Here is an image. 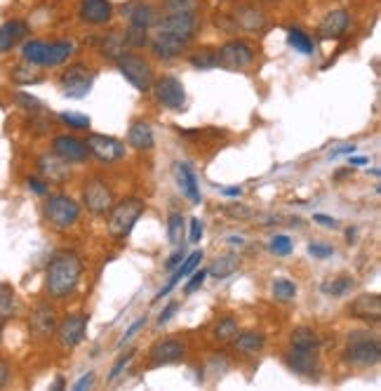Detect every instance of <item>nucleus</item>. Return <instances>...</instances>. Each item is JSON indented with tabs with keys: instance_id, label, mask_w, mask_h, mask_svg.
<instances>
[{
	"instance_id": "nucleus-8",
	"label": "nucleus",
	"mask_w": 381,
	"mask_h": 391,
	"mask_svg": "<svg viewBox=\"0 0 381 391\" xmlns=\"http://www.w3.org/2000/svg\"><path fill=\"white\" fill-rule=\"evenodd\" d=\"M254 61V47L240 38H233L222 47H217V66L226 71H245Z\"/></svg>"
},
{
	"instance_id": "nucleus-48",
	"label": "nucleus",
	"mask_w": 381,
	"mask_h": 391,
	"mask_svg": "<svg viewBox=\"0 0 381 391\" xmlns=\"http://www.w3.org/2000/svg\"><path fill=\"white\" fill-rule=\"evenodd\" d=\"M207 281V271L205 269H200V271H193V278L186 283V288H183V292L186 295H190V292H195L198 288H202V283Z\"/></svg>"
},
{
	"instance_id": "nucleus-32",
	"label": "nucleus",
	"mask_w": 381,
	"mask_h": 391,
	"mask_svg": "<svg viewBox=\"0 0 381 391\" xmlns=\"http://www.w3.org/2000/svg\"><path fill=\"white\" fill-rule=\"evenodd\" d=\"M188 61L193 68H200V71H210V68H217V47H198L188 54Z\"/></svg>"
},
{
	"instance_id": "nucleus-2",
	"label": "nucleus",
	"mask_w": 381,
	"mask_h": 391,
	"mask_svg": "<svg viewBox=\"0 0 381 391\" xmlns=\"http://www.w3.org/2000/svg\"><path fill=\"white\" fill-rule=\"evenodd\" d=\"M151 29L153 33L190 45L200 31V17H198V12H167V15H158Z\"/></svg>"
},
{
	"instance_id": "nucleus-4",
	"label": "nucleus",
	"mask_w": 381,
	"mask_h": 391,
	"mask_svg": "<svg viewBox=\"0 0 381 391\" xmlns=\"http://www.w3.org/2000/svg\"><path fill=\"white\" fill-rule=\"evenodd\" d=\"M42 212H45V219L49 227L54 229H71L78 224V219H80V205L75 203L71 196L66 193H52L47 196L45 200V207H42Z\"/></svg>"
},
{
	"instance_id": "nucleus-43",
	"label": "nucleus",
	"mask_w": 381,
	"mask_h": 391,
	"mask_svg": "<svg viewBox=\"0 0 381 391\" xmlns=\"http://www.w3.org/2000/svg\"><path fill=\"white\" fill-rule=\"evenodd\" d=\"M162 10L167 12H198V0H162Z\"/></svg>"
},
{
	"instance_id": "nucleus-14",
	"label": "nucleus",
	"mask_w": 381,
	"mask_h": 391,
	"mask_svg": "<svg viewBox=\"0 0 381 391\" xmlns=\"http://www.w3.org/2000/svg\"><path fill=\"white\" fill-rule=\"evenodd\" d=\"M120 15L130 22V26L151 31V26L155 24L160 12L153 3H148V0H130V3H125L123 8H120Z\"/></svg>"
},
{
	"instance_id": "nucleus-18",
	"label": "nucleus",
	"mask_w": 381,
	"mask_h": 391,
	"mask_svg": "<svg viewBox=\"0 0 381 391\" xmlns=\"http://www.w3.org/2000/svg\"><path fill=\"white\" fill-rule=\"evenodd\" d=\"M183 356H186V344L181 339H174V337L160 339L151 347V366L158 368V366H169V363H179Z\"/></svg>"
},
{
	"instance_id": "nucleus-3",
	"label": "nucleus",
	"mask_w": 381,
	"mask_h": 391,
	"mask_svg": "<svg viewBox=\"0 0 381 391\" xmlns=\"http://www.w3.org/2000/svg\"><path fill=\"white\" fill-rule=\"evenodd\" d=\"M146 203L141 198H125L120 203H113L109 210V222H106V229L113 239H127L134 224L139 222V217L144 215Z\"/></svg>"
},
{
	"instance_id": "nucleus-52",
	"label": "nucleus",
	"mask_w": 381,
	"mask_h": 391,
	"mask_svg": "<svg viewBox=\"0 0 381 391\" xmlns=\"http://www.w3.org/2000/svg\"><path fill=\"white\" fill-rule=\"evenodd\" d=\"M202 239V222L200 219H190V231H188V241L190 243H200Z\"/></svg>"
},
{
	"instance_id": "nucleus-7",
	"label": "nucleus",
	"mask_w": 381,
	"mask_h": 391,
	"mask_svg": "<svg viewBox=\"0 0 381 391\" xmlns=\"http://www.w3.org/2000/svg\"><path fill=\"white\" fill-rule=\"evenodd\" d=\"M92 83H95V73L90 71L87 64H71L66 71L59 76V85H61V95L68 97V100H85L92 90Z\"/></svg>"
},
{
	"instance_id": "nucleus-27",
	"label": "nucleus",
	"mask_w": 381,
	"mask_h": 391,
	"mask_svg": "<svg viewBox=\"0 0 381 391\" xmlns=\"http://www.w3.org/2000/svg\"><path fill=\"white\" fill-rule=\"evenodd\" d=\"M75 52V45L71 43L66 38H59V40H52L47 43V52H45V68H54V66H61L64 61L71 59V54Z\"/></svg>"
},
{
	"instance_id": "nucleus-13",
	"label": "nucleus",
	"mask_w": 381,
	"mask_h": 391,
	"mask_svg": "<svg viewBox=\"0 0 381 391\" xmlns=\"http://www.w3.org/2000/svg\"><path fill=\"white\" fill-rule=\"evenodd\" d=\"M282 361H285V366L292 370V373L308 377V380H318V375H320V361H318L315 349L292 347L285 356H282Z\"/></svg>"
},
{
	"instance_id": "nucleus-58",
	"label": "nucleus",
	"mask_w": 381,
	"mask_h": 391,
	"mask_svg": "<svg viewBox=\"0 0 381 391\" xmlns=\"http://www.w3.org/2000/svg\"><path fill=\"white\" fill-rule=\"evenodd\" d=\"M92 382H95V373H87V375H83L80 380L73 384V389L75 391H83L85 387H92Z\"/></svg>"
},
{
	"instance_id": "nucleus-64",
	"label": "nucleus",
	"mask_w": 381,
	"mask_h": 391,
	"mask_svg": "<svg viewBox=\"0 0 381 391\" xmlns=\"http://www.w3.org/2000/svg\"><path fill=\"white\" fill-rule=\"evenodd\" d=\"M0 339H3V323H0Z\"/></svg>"
},
{
	"instance_id": "nucleus-9",
	"label": "nucleus",
	"mask_w": 381,
	"mask_h": 391,
	"mask_svg": "<svg viewBox=\"0 0 381 391\" xmlns=\"http://www.w3.org/2000/svg\"><path fill=\"white\" fill-rule=\"evenodd\" d=\"M151 90L160 107H165L169 111L186 109V90H183V83L176 76H160V78L153 80Z\"/></svg>"
},
{
	"instance_id": "nucleus-59",
	"label": "nucleus",
	"mask_w": 381,
	"mask_h": 391,
	"mask_svg": "<svg viewBox=\"0 0 381 391\" xmlns=\"http://www.w3.org/2000/svg\"><path fill=\"white\" fill-rule=\"evenodd\" d=\"M356 151V144H344V146H339V149H334L329 153L332 158H337V156H344V153H353Z\"/></svg>"
},
{
	"instance_id": "nucleus-40",
	"label": "nucleus",
	"mask_w": 381,
	"mask_h": 391,
	"mask_svg": "<svg viewBox=\"0 0 381 391\" xmlns=\"http://www.w3.org/2000/svg\"><path fill=\"white\" fill-rule=\"evenodd\" d=\"M273 295L275 299H280V302H289V299L296 297V285L292 281H287V278H278V281L273 283Z\"/></svg>"
},
{
	"instance_id": "nucleus-50",
	"label": "nucleus",
	"mask_w": 381,
	"mask_h": 391,
	"mask_svg": "<svg viewBox=\"0 0 381 391\" xmlns=\"http://www.w3.org/2000/svg\"><path fill=\"white\" fill-rule=\"evenodd\" d=\"M26 184H28V188H31L33 193H38V196H45V193H47V181H45V179H40V177H28Z\"/></svg>"
},
{
	"instance_id": "nucleus-5",
	"label": "nucleus",
	"mask_w": 381,
	"mask_h": 391,
	"mask_svg": "<svg viewBox=\"0 0 381 391\" xmlns=\"http://www.w3.org/2000/svg\"><path fill=\"white\" fill-rule=\"evenodd\" d=\"M381 359V347L377 337H370V335H363V330L353 332L349 337V347L344 351V361L349 366L356 368H370L377 366Z\"/></svg>"
},
{
	"instance_id": "nucleus-61",
	"label": "nucleus",
	"mask_w": 381,
	"mask_h": 391,
	"mask_svg": "<svg viewBox=\"0 0 381 391\" xmlns=\"http://www.w3.org/2000/svg\"><path fill=\"white\" fill-rule=\"evenodd\" d=\"M367 163V158L365 156H358V158H349V165H356V167H360V165H365Z\"/></svg>"
},
{
	"instance_id": "nucleus-21",
	"label": "nucleus",
	"mask_w": 381,
	"mask_h": 391,
	"mask_svg": "<svg viewBox=\"0 0 381 391\" xmlns=\"http://www.w3.org/2000/svg\"><path fill=\"white\" fill-rule=\"evenodd\" d=\"M148 47H151V54L155 59H162V61H172L176 57H181L183 50H186V43H179L174 38H167V36H160V33H151L148 36Z\"/></svg>"
},
{
	"instance_id": "nucleus-49",
	"label": "nucleus",
	"mask_w": 381,
	"mask_h": 391,
	"mask_svg": "<svg viewBox=\"0 0 381 391\" xmlns=\"http://www.w3.org/2000/svg\"><path fill=\"white\" fill-rule=\"evenodd\" d=\"M132 359H134V351H127V354L120 356V359H118L116 363H113V368H111V373H109V382L116 380V377H118L120 373H123V368H125Z\"/></svg>"
},
{
	"instance_id": "nucleus-22",
	"label": "nucleus",
	"mask_w": 381,
	"mask_h": 391,
	"mask_svg": "<svg viewBox=\"0 0 381 391\" xmlns=\"http://www.w3.org/2000/svg\"><path fill=\"white\" fill-rule=\"evenodd\" d=\"M174 179L179 191L190 200V205H200L202 196H200V186H198V177L186 163H174Z\"/></svg>"
},
{
	"instance_id": "nucleus-57",
	"label": "nucleus",
	"mask_w": 381,
	"mask_h": 391,
	"mask_svg": "<svg viewBox=\"0 0 381 391\" xmlns=\"http://www.w3.org/2000/svg\"><path fill=\"white\" fill-rule=\"evenodd\" d=\"M10 373H12L10 363H7L5 359H0V389H3L7 384V380H10Z\"/></svg>"
},
{
	"instance_id": "nucleus-46",
	"label": "nucleus",
	"mask_w": 381,
	"mask_h": 391,
	"mask_svg": "<svg viewBox=\"0 0 381 391\" xmlns=\"http://www.w3.org/2000/svg\"><path fill=\"white\" fill-rule=\"evenodd\" d=\"M125 36H127V43H130V47H144L148 43V29H137V26H130V29H125Z\"/></svg>"
},
{
	"instance_id": "nucleus-26",
	"label": "nucleus",
	"mask_w": 381,
	"mask_h": 391,
	"mask_svg": "<svg viewBox=\"0 0 381 391\" xmlns=\"http://www.w3.org/2000/svg\"><path fill=\"white\" fill-rule=\"evenodd\" d=\"M127 144L137 151H151L153 144H155L151 125L144 123V121H134L130 125V130H127Z\"/></svg>"
},
{
	"instance_id": "nucleus-56",
	"label": "nucleus",
	"mask_w": 381,
	"mask_h": 391,
	"mask_svg": "<svg viewBox=\"0 0 381 391\" xmlns=\"http://www.w3.org/2000/svg\"><path fill=\"white\" fill-rule=\"evenodd\" d=\"M179 281H181V276L172 274V278H169V281H167V285H165V288H160V292H158V295H155V302H158V299H162V297H165V295H169V290H174V285L179 283Z\"/></svg>"
},
{
	"instance_id": "nucleus-63",
	"label": "nucleus",
	"mask_w": 381,
	"mask_h": 391,
	"mask_svg": "<svg viewBox=\"0 0 381 391\" xmlns=\"http://www.w3.org/2000/svg\"><path fill=\"white\" fill-rule=\"evenodd\" d=\"M52 389H64V380H61V377H59V380H56V382L52 384Z\"/></svg>"
},
{
	"instance_id": "nucleus-41",
	"label": "nucleus",
	"mask_w": 381,
	"mask_h": 391,
	"mask_svg": "<svg viewBox=\"0 0 381 391\" xmlns=\"http://www.w3.org/2000/svg\"><path fill=\"white\" fill-rule=\"evenodd\" d=\"M202 250H195V253H190L188 257H183V260H181V264H179V267H176V271H174V274L176 276H188V274H193V271H195V267H198V264H200L202 262Z\"/></svg>"
},
{
	"instance_id": "nucleus-24",
	"label": "nucleus",
	"mask_w": 381,
	"mask_h": 391,
	"mask_svg": "<svg viewBox=\"0 0 381 391\" xmlns=\"http://www.w3.org/2000/svg\"><path fill=\"white\" fill-rule=\"evenodd\" d=\"M233 22L238 24V29L257 33L266 26V15L257 5H240V8L233 10Z\"/></svg>"
},
{
	"instance_id": "nucleus-31",
	"label": "nucleus",
	"mask_w": 381,
	"mask_h": 391,
	"mask_svg": "<svg viewBox=\"0 0 381 391\" xmlns=\"http://www.w3.org/2000/svg\"><path fill=\"white\" fill-rule=\"evenodd\" d=\"M45 52H47V40L31 38L26 43H21V59L28 61V64L42 66L45 64Z\"/></svg>"
},
{
	"instance_id": "nucleus-62",
	"label": "nucleus",
	"mask_w": 381,
	"mask_h": 391,
	"mask_svg": "<svg viewBox=\"0 0 381 391\" xmlns=\"http://www.w3.org/2000/svg\"><path fill=\"white\" fill-rule=\"evenodd\" d=\"M229 241L233 243V246H243V239H240V236H231Z\"/></svg>"
},
{
	"instance_id": "nucleus-47",
	"label": "nucleus",
	"mask_w": 381,
	"mask_h": 391,
	"mask_svg": "<svg viewBox=\"0 0 381 391\" xmlns=\"http://www.w3.org/2000/svg\"><path fill=\"white\" fill-rule=\"evenodd\" d=\"M308 255L315 257V260H327V257L334 255V248L325 246V243H310V246H308Z\"/></svg>"
},
{
	"instance_id": "nucleus-17",
	"label": "nucleus",
	"mask_w": 381,
	"mask_h": 391,
	"mask_svg": "<svg viewBox=\"0 0 381 391\" xmlns=\"http://www.w3.org/2000/svg\"><path fill=\"white\" fill-rule=\"evenodd\" d=\"M113 3L111 0H80L78 3V17L90 26H104L113 19Z\"/></svg>"
},
{
	"instance_id": "nucleus-53",
	"label": "nucleus",
	"mask_w": 381,
	"mask_h": 391,
	"mask_svg": "<svg viewBox=\"0 0 381 391\" xmlns=\"http://www.w3.org/2000/svg\"><path fill=\"white\" fill-rule=\"evenodd\" d=\"M144 325H146V316H144V318H139V320H134V323H132L130 327H127V332L123 335V339H120V344H125V342H130V339L134 337V335H137L139 327H144Z\"/></svg>"
},
{
	"instance_id": "nucleus-37",
	"label": "nucleus",
	"mask_w": 381,
	"mask_h": 391,
	"mask_svg": "<svg viewBox=\"0 0 381 391\" xmlns=\"http://www.w3.org/2000/svg\"><path fill=\"white\" fill-rule=\"evenodd\" d=\"M238 335V320L236 318H222L219 323L212 327V339L224 344V342H231Z\"/></svg>"
},
{
	"instance_id": "nucleus-12",
	"label": "nucleus",
	"mask_w": 381,
	"mask_h": 391,
	"mask_svg": "<svg viewBox=\"0 0 381 391\" xmlns=\"http://www.w3.org/2000/svg\"><path fill=\"white\" fill-rule=\"evenodd\" d=\"M85 146H87L90 156H95L99 163H116V160L125 158V144L109 135L92 132V135H87V139H85Z\"/></svg>"
},
{
	"instance_id": "nucleus-34",
	"label": "nucleus",
	"mask_w": 381,
	"mask_h": 391,
	"mask_svg": "<svg viewBox=\"0 0 381 391\" xmlns=\"http://www.w3.org/2000/svg\"><path fill=\"white\" fill-rule=\"evenodd\" d=\"M356 288V281H353L351 276H346V274H341V276H337V278H332V281H327V283H322V292L327 297H334V299H339V297H344V295H349V292Z\"/></svg>"
},
{
	"instance_id": "nucleus-35",
	"label": "nucleus",
	"mask_w": 381,
	"mask_h": 391,
	"mask_svg": "<svg viewBox=\"0 0 381 391\" xmlns=\"http://www.w3.org/2000/svg\"><path fill=\"white\" fill-rule=\"evenodd\" d=\"M289 344L296 347V349H318L320 344V337L313 327H294L289 332Z\"/></svg>"
},
{
	"instance_id": "nucleus-55",
	"label": "nucleus",
	"mask_w": 381,
	"mask_h": 391,
	"mask_svg": "<svg viewBox=\"0 0 381 391\" xmlns=\"http://www.w3.org/2000/svg\"><path fill=\"white\" fill-rule=\"evenodd\" d=\"M313 222L315 224H320V227H327V229H337L339 227V222L334 217H329V215H313Z\"/></svg>"
},
{
	"instance_id": "nucleus-15",
	"label": "nucleus",
	"mask_w": 381,
	"mask_h": 391,
	"mask_svg": "<svg viewBox=\"0 0 381 391\" xmlns=\"http://www.w3.org/2000/svg\"><path fill=\"white\" fill-rule=\"evenodd\" d=\"M28 327H31V337L33 339H49L54 335V330H56V309L52 304L40 302L31 311Z\"/></svg>"
},
{
	"instance_id": "nucleus-16",
	"label": "nucleus",
	"mask_w": 381,
	"mask_h": 391,
	"mask_svg": "<svg viewBox=\"0 0 381 391\" xmlns=\"http://www.w3.org/2000/svg\"><path fill=\"white\" fill-rule=\"evenodd\" d=\"M52 153L56 158H61L64 163H85L90 156L87 146L83 139H78L73 135H56L52 139Z\"/></svg>"
},
{
	"instance_id": "nucleus-23",
	"label": "nucleus",
	"mask_w": 381,
	"mask_h": 391,
	"mask_svg": "<svg viewBox=\"0 0 381 391\" xmlns=\"http://www.w3.org/2000/svg\"><path fill=\"white\" fill-rule=\"evenodd\" d=\"M28 36V22L24 19H10L0 24V54H7Z\"/></svg>"
},
{
	"instance_id": "nucleus-54",
	"label": "nucleus",
	"mask_w": 381,
	"mask_h": 391,
	"mask_svg": "<svg viewBox=\"0 0 381 391\" xmlns=\"http://www.w3.org/2000/svg\"><path fill=\"white\" fill-rule=\"evenodd\" d=\"M176 309H179V302H169V304L165 306V309H162L160 316H158V323H160V325H165L167 320L176 313Z\"/></svg>"
},
{
	"instance_id": "nucleus-19",
	"label": "nucleus",
	"mask_w": 381,
	"mask_h": 391,
	"mask_svg": "<svg viewBox=\"0 0 381 391\" xmlns=\"http://www.w3.org/2000/svg\"><path fill=\"white\" fill-rule=\"evenodd\" d=\"M351 17L346 10H329L327 15L322 17V22L318 24V38L320 40H339L349 31Z\"/></svg>"
},
{
	"instance_id": "nucleus-25",
	"label": "nucleus",
	"mask_w": 381,
	"mask_h": 391,
	"mask_svg": "<svg viewBox=\"0 0 381 391\" xmlns=\"http://www.w3.org/2000/svg\"><path fill=\"white\" fill-rule=\"evenodd\" d=\"M127 50H130V43H127V36L123 29H111L102 38V43H99V52L111 61H118L123 54H127Z\"/></svg>"
},
{
	"instance_id": "nucleus-51",
	"label": "nucleus",
	"mask_w": 381,
	"mask_h": 391,
	"mask_svg": "<svg viewBox=\"0 0 381 391\" xmlns=\"http://www.w3.org/2000/svg\"><path fill=\"white\" fill-rule=\"evenodd\" d=\"M183 255H186V248H183V246H181V248H176L174 253H172V257H169V260L165 262V269H167V271H174V269L181 264Z\"/></svg>"
},
{
	"instance_id": "nucleus-29",
	"label": "nucleus",
	"mask_w": 381,
	"mask_h": 391,
	"mask_svg": "<svg viewBox=\"0 0 381 391\" xmlns=\"http://www.w3.org/2000/svg\"><path fill=\"white\" fill-rule=\"evenodd\" d=\"M10 78H12L14 85L26 88V85H38V83H42V80H45V73H42L40 66L28 64V61H21V64L12 66Z\"/></svg>"
},
{
	"instance_id": "nucleus-6",
	"label": "nucleus",
	"mask_w": 381,
	"mask_h": 391,
	"mask_svg": "<svg viewBox=\"0 0 381 391\" xmlns=\"http://www.w3.org/2000/svg\"><path fill=\"white\" fill-rule=\"evenodd\" d=\"M116 64H118V71L125 76V80L130 83L134 90H139V92H151L155 76H153L151 61H148L146 57L127 52L116 61Z\"/></svg>"
},
{
	"instance_id": "nucleus-11",
	"label": "nucleus",
	"mask_w": 381,
	"mask_h": 391,
	"mask_svg": "<svg viewBox=\"0 0 381 391\" xmlns=\"http://www.w3.org/2000/svg\"><path fill=\"white\" fill-rule=\"evenodd\" d=\"M83 203L92 215H106L113 207V191L104 179L92 177L83 186Z\"/></svg>"
},
{
	"instance_id": "nucleus-33",
	"label": "nucleus",
	"mask_w": 381,
	"mask_h": 391,
	"mask_svg": "<svg viewBox=\"0 0 381 391\" xmlns=\"http://www.w3.org/2000/svg\"><path fill=\"white\" fill-rule=\"evenodd\" d=\"M240 267V257L238 255H222L219 260H214V264L207 269V276L214 278H229L238 271Z\"/></svg>"
},
{
	"instance_id": "nucleus-39",
	"label": "nucleus",
	"mask_w": 381,
	"mask_h": 391,
	"mask_svg": "<svg viewBox=\"0 0 381 391\" xmlns=\"http://www.w3.org/2000/svg\"><path fill=\"white\" fill-rule=\"evenodd\" d=\"M167 236L172 246H179V241L183 239V215L181 212H172L167 217Z\"/></svg>"
},
{
	"instance_id": "nucleus-60",
	"label": "nucleus",
	"mask_w": 381,
	"mask_h": 391,
	"mask_svg": "<svg viewBox=\"0 0 381 391\" xmlns=\"http://www.w3.org/2000/svg\"><path fill=\"white\" fill-rule=\"evenodd\" d=\"M222 193L226 196V198H238V196L243 193V188H238V186H231V188H222Z\"/></svg>"
},
{
	"instance_id": "nucleus-30",
	"label": "nucleus",
	"mask_w": 381,
	"mask_h": 391,
	"mask_svg": "<svg viewBox=\"0 0 381 391\" xmlns=\"http://www.w3.org/2000/svg\"><path fill=\"white\" fill-rule=\"evenodd\" d=\"M38 167L40 172L45 174L47 181H64L68 177V163H64L61 158H49V156H42L38 160Z\"/></svg>"
},
{
	"instance_id": "nucleus-38",
	"label": "nucleus",
	"mask_w": 381,
	"mask_h": 391,
	"mask_svg": "<svg viewBox=\"0 0 381 391\" xmlns=\"http://www.w3.org/2000/svg\"><path fill=\"white\" fill-rule=\"evenodd\" d=\"M287 43L292 45L296 52H301V54L313 52V40H310L301 29H289L287 31Z\"/></svg>"
},
{
	"instance_id": "nucleus-45",
	"label": "nucleus",
	"mask_w": 381,
	"mask_h": 391,
	"mask_svg": "<svg viewBox=\"0 0 381 391\" xmlns=\"http://www.w3.org/2000/svg\"><path fill=\"white\" fill-rule=\"evenodd\" d=\"M294 250L292 246V239H287V236H273L271 239V253L278 255V257H287L289 253Z\"/></svg>"
},
{
	"instance_id": "nucleus-44",
	"label": "nucleus",
	"mask_w": 381,
	"mask_h": 391,
	"mask_svg": "<svg viewBox=\"0 0 381 391\" xmlns=\"http://www.w3.org/2000/svg\"><path fill=\"white\" fill-rule=\"evenodd\" d=\"M14 100H17V104L24 111H28V114H40L42 111V102L38 100V97L28 95V92H17L14 95Z\"/></svg>"
},
{
	"instance_id": "nucleus-10",
	"label": "nucleus",
	"mask_w": 381,
	"mask_h": 391,
	"mask_svg": "<svg viewBox=\"0 0 381 391\" xmlns=\"http://www.w3.org/2000/svg\"><path fill=\"white\" fill-rule=\"evenodd\" d=\"M85 330H87V313L83 311L68 313L61 323H56V330H54L56 344H59L61 351H71V349H75L83 342Z\"/></svg>"
},
{
	"instance_id": "nucleus-36",
	"label": "nucleus",
	"mask_w": 381,
	"mask_h": 391,
	"mask_svg": "<svg viewBox=\"0 0 381 391\" xmlns=\"http://www.w3.org/2000/svg\"><path fill=\"white\" fill-rule=\"evenodd\" d=\"M17 313V295L14 288L7 283H0V320H7Z\"/></svg>"
},
{
	"instance_id": "nucleus-1",
	"label": "nucleus",
	"mask_w": 381,
	"mask_h": 391,
	"mask_svg": "<svg viewBox=\"0 0 381 391\" xmlns=\"http://www.w3.org/2000/svg\"><path fill=\"white\" fill-rule=\"evenodd\" d=\"M83 276V262L75 253L61 250L47 264L45 271V290L52 299H66L73 295Z\"/></svg>"
},
{
	"instance_id": "nucleus-28",
	"label": "nucleus",
	"mask_w": 381,
	"mask_h": 391,
	"mask_svg": "<svg viewBox=\"0 0 381 391\" xmlns=\"http://www.w3.org/2000/svg\"><path fill=\"white\" fill-rule=\"evenodd\" d=\"M231 342H233V347H236L238 354L254 356V354H259L261 349H264L266 337H264V332H259V330H247V332L236 335Z\"/></svg>"
},
{
	"instance_id": "nucleus-20",
	"label": "nucleus",
	"mask_w": 381,
	"mask_h": 391,
	"mask_svg": "<svg viewBox=\"0 0 381 391\" xmlns=\"http://www.w3.org/2000/svg\"><path fill=\"white\" fill-rule=\"evenodd\" d=\"M349 316L360 318V320H379L381 318V297L377 292H365V295H358L353 302L349 304Z\"/></svg>"
},
{
	"instance_id": "nucleus-42",
	"label": "nucleus",
	"mask_w": 381,
	"mask_h": 391,
	"mask_svg": "<svg viewBox=\"0 0 381 391\" xmlns=\"http://www.w3.org/2000/svg\"><path fill=\"white\" fill-rule=\"evenodd\" d=\"M59 121L64 125H68L71 130H90V116H83V114H71V111H66V114L59 116Z\"/></svg>"
}]
</instances>
